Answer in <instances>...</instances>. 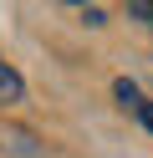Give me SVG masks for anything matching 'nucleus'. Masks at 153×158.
<instances>
[{"instance_id":"obj_3","label":"nucleus","mask_w":153,"mask_h":158,"mask_svg":"<svg viewBox=\"0 0 153 158\" xmlns=\"http://www.w3.org/2000/svg\"><path fill=\"white\" fill-rule=\"evenodd\" d=\"M128 15H138L143 26H153V5H148V0H138V5H128Z\"/></svg>"},{"instance_id":"obj_2","label":"nucleus","mask_w":153,"mask_h":158,"mask_svg":"<svg viewBox=\"0 0 153 158\" xmlns=\"http://www.w3.org/2000/svg\"><path fill=\"white\" fill-rule=\"evenodd\" d=\"M20 92H26V82H20V72H15L10 61H0V107L20 102Z\"/></svg>"},{"instance_id":"obj_1","label":"nucleus","mask_w":153,"mask_h":158,"mask_svg":"<svg viewBox=\"0 0 153 158\" xmlns=\"http://www.w3.org/2000/svg\"><path fill=\"white\" fill-rule=\"evenodd\" d=\"M112 92H117V102H122V107H133V112H138V123H143V127H148V133H153V102H148V97H143L138 87L128 82V77H122V82L112 87Z\"/></svg>"}]
</instances>
